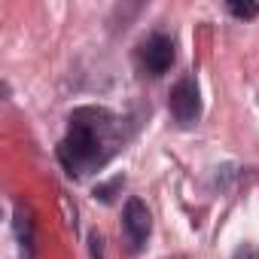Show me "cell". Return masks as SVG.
<instances>
[{
	"label": "cell",
	"mask_w": 259,
	"mask_h": 259,
	"mask_svg": "<svg viewBox=\"0 0 259 259\" xmlns=\"http://www.w3.org/2000/svg\"><path fill=\"white\" fill-rule=\"evenodd\" d=\"M174 40L168 34H153L144 46H141V64L150 76H162L171 64H174Z\"/></svg>",
	"instance_id": "277c9868"
},
{
	"label": "cell",
	"mask_w": 259,
	"mask_h": 259,
	"mask_svg": "<svg viewBox=\"0 0 259 259\" xmlns=\"http://www.w3.org/2000/svg\"><path fill=\"white\" fill-rule=\"evenodd\" d=\"M229 13L238 16V19H256L259 7H256V4H241V0H232V4H229Z\"/></svg>",
	"instance_id": "5b68a950"
},
{
	"label": "cell",
	"mask_w": 259,
	"mask_h": 259,
	"mask_svg": "<svg viewBox=\"0 0 259 259\" xmlns=\"http://www.w3.org/2000/svg\"><path fill=\"white\" fill-rule=\"evenodd\" d=\"M122 229H125V238H128V247L135 253L147 244L150 238V229H153V217L147 210V204L141 198H128L125 201V210H122Z\"/></svg>",
	"instance_id": "3957f363"
},
{
	"label": "cell",
	"mask_w": 259,
	"mask_h": 259,
	"mask_svg": "<svg viewBox=\"0 0 259 259\" xmlns=\"http://www.w3.org/2000/svg\"><path fill=\"white\" fill-rule=\"evenodd\" d=\"M168 107L174 113V119L180 125H192L201 113V95H198V82L195 76H183L177 79V85L171 89V98H168Z\"/></svg>",
	"instance_id": "7a4b0ae2"
},
{
	"label": "cell",
	"mask_w": 259,
	"mask_h": 259,
	"mask_svg": "<svg viewBox=\"0 0 259 259\" xmlns=\"http://www.w3.org/2000/svg\"><path fill=\"white\" fill-rule=\"evenodd\" d=\"M113 128V113L101 107H82L70 116L67 138L58 144V159L67 168V174H85L92 168H101L110 159L107 135Z\"/></svg>",
	"instance_id": "6da1fadb"
}]
</instances>
